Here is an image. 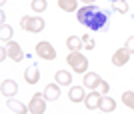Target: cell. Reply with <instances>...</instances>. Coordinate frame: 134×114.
<instances>
[{"mask_svg":"<svg viewBox=\"0 0 134 114\" xmlns=\"http://www.w3.org/2000/svg\"><path fill=\"white\" fill-rule=\"evenodd\" d=\"M100 110L102 112H112V110H116V100H114V98H108L106 94H102Z\"/></svg>","mask_w":134,"mask_h":114,"instance_id":"cell-16","label":"cell"},{"mask_svg":"<svg viewBox=\"0 0 134 114\" xmlns=\"http://www.w3.org/2000/svg\"><path fill=\"white\" fill-rule=\"evenodd\" d=\"M46 96L44 94H40V92H36L32 98H30V104H28V110L32 114H44L46 112Z\"/></svg>","mask_w":134,"mask_h":114,"instance_id":"cell-4","label":"cell"},{"mask_svg":"<svg viewBox=\"0 0 134 114\" xmlns=\"http://www.w3.org/2000/svg\"><path fill=\"white\" fill-rule=\"evenodd\" d=\"M112 64L114 66H126L128 64V60H130V52L126 50V48H118L114 54H112Z\"/></svg>","mask_w":134,"mask_h":114,"instance_id":"cell-6","label":"cell"},{"mask_svg":"<svg viewBox=\"0 0 134 114\" xmlns=\"http://www.w3.org/2000/svg\"><path fill=\"white\" fill-rule=\"evenodd\" d=\"M80 2H84V4H94L96 0H80Z\"/></svg>","mask_w":134,"mask_h":114,"instance_id":"cell-27","label":"cell"},{"mask_svg":"<svg viewBox=\"0 0 134 114\" xmlns=\"http://www.w3.org/2000/svg\"><path fill=\"white\" fill-rule=\"evenodd\" d=\"M66 46H68L70 52H80V48H82V38H80V36H68Z\"/></svg>","mask_w":134,"mask_h":114,"instance_id":"cell-17","label":"cell"},{"mask_svg":"<svg viewBox=\"0 0 134 114\" xmlns=\"http://www.w3.org/2000/svg\"><path fill=\"white\" fill-rule=\"evenodd\" d=\"M54 80L60 86H70L72 84V74H70L68 70H58V72L54 74Z\"/></svg>","mask_w":134,"mask_h":114,"instance_id":"cell-15","label":"cell"},{"mask_svg":"<svg viewBox=\"0 0 134 114\" xmlns=\"http://www.w3.org/2000/svg\"><path fill=\"white\" fill-rule=\"evenodd\" d=\"M84 46H86V50H92V48H94V40H92V38H88L86 42H84Z\"/></svg>","mask_w":134,"mask_h":114,"instance_id":"cell-26","label":"cell"},{"mask_svg":"<svg viewBox=\"0 0 134 114\" xmlns=\"http://www.w3.org/2000/svg\"><path fill=\"white\" fill-rule=\"evenodd\" d=\"M6 106H8V110H12V112H16V114H26V112H30V110H28V106H24L22 102H18V100H14V98H8V100H6Z\"/></svg>","mask_w":134,"mask_h":114,"instance_id":"cell-14","label":"cell"},{"mask_svg":"<svg viewBox=\"0 0 134 114\" xmlns=\"http://www.w3.org/2000/svg\"><path fill=\"white\" fill-rule=\"evenodd\" d=\"M66 62H68V66H72V70L76 74H84L88 70V58L84 56L82 52H70L66 56Z\"/></svg>","mask_w":134,"mask_h":114,"instance_id":"cell-2","label":"cell"},{"mask_svg":"<svg viewBox=\"0 0 134 114\" xmlns=\"http://www.w3.org/2000/svg\"><path fill=\"white\" fill-rule=\"evenodd\" d=\"M6 56H8V48L2 46V48H0V60H6Z\"/></svg>","mask_w":134,"mask_h":114,"instance_id":"cell-25","label":"cell"},{"mask_svg":"<svg viewBox=\"0 0 134 114\" xmlns=\"http://www.w3.org/2000/svg\"><path fill=\"white\" fill-rule=\"evenodd\" d=\"M8 58H12L14 62H20L24 58V54H22V48H20V44L18 42H12V40H8Z\"/></svg>","mask_w":134,"mask_h":114,"instance_id":"cell-9","label":"cell"},{"mask_svg":"<svg viewBox=\"0 0 134 114\" xmlns=\"http://www.w3.org/2000/svg\"><path fill=\"white\" fill-rule=\"evenodd\" d=\"M0 38L4 40V42L12 38V28H10L6 22H2V26H0Z\"/></svg>","mask_w":134,"mask_h":114,"instance_id":"cell-21","label":"cell"},{"mask_svg":"<svg viewBox=\"0 0 134 114\" xmlns=\"http://www.w3.org/2000/svg\"><path fill=\"white\" fill-rule=\"evenodd\" d=\"M58 6L64 12H76L78 10V0H58Z\"/></svg>","mask_w":134,"mask_h":114,"instance_id":"cell-18","label":"cell"},{"mask_svg":"<svg viewBox=\"0 0 134 114\" xmlns=\"http://www.w3.org/2000/svg\"><path fill=\"white\" fill-rule=\"evenodd\" d=\"M20 28L32 34H38L40 30H44V20L38 16H22L20 18Z\"/></svg>","mask_w":134,"mask_h":114,"instance_id":"cell-3","label":"cell"},{"mask_svg":"<svg viewBox=\"0 0 134 114\" xmlns=\"http://www.w3.org/2000/svg\"><path fill=\"white\" fill-rule=\"evenodd\" d=\"M82 82H84V86L88 88V90H94L96 86H100V82H102V78L96 72H84V78H82Z\"/></svg>","mask_w":134,"mask_h":114,"instance_id":"cell-10","label":"cell"},{"mask_svg":"<svg viewBox=\"0 0 134 114\" xmlns=\"http://www.w3.org/2000/svg\"><path fill=\"white\" fill-rule=\"evenodd\" d=\"M122 104H124V106H128L130 110H134V92L132 90H126L122 94Z\"/></svg>","mask_w":134,"mask_h":114,"instance_id":"cell-19","label":"cell"},{"mask_svg":"<svg viewBox=\"0 0 134 114\" xmlns=\"http://www.w3.org/2000/svg\"><path fill=\"white\" fill-rule=\"evenodd\" d=\"M36 54H38L42 60H54L56 58L54 46H52L50 42H46V40H40L38 44H36Z\"/></svg>","mask_w":134,"mask_h":114,"instance_id":"cell-5","label":"cell"},{"mask_svg":"<svg viewBox=\"0 0 134 114\" xmlns=\"http://www.w3.org/2000/svg\"><path fill=\"white\" fill-rule=\"evenodd\" d=\"M76 18H78V22L84 24L88 30H100L106 26L108 22V14L106 12L98 10L94 4H86L82 8L76 10Z\"/></svg>","mask_w":134,"mask_h":114,"instance_id":"cell-1","label":"cell"},{"mask_svg":"<svg viewBox=\"0 0 134 114\" xmlns=\"http://www.w3.org/2000/svg\"><path fill=\"white\" fill-rule=\"evenodd\" d=\"M68 98H70V102H84V98H86L84 88L82 86H72L68 90Z\"/></svg>","mask_w":134,"mask_h":114,"instance_id":"cell-13","label":"cell"},{"mask_svg":"<svg viewBox=\"0 0 134 114\" xmlns=\"http://www.w3.org/2000/svg\"><path fill=\"white\" fill-rule=\"evenodd\" d=\"M108 90H110L108 82H104V80H102V82H100V92H102V94H108Z\"/></svg>","mask_w":134,"mask_h":114,"instance_id":"cell-24","label":"cell"},{"mask_svg":"<svg viewBox=\"0 0 134 114\" xmlns=\"http://www.w3.org/2000/svg\"><path fill=\"white\" fill-rule=\"evenodd\" d=\"M124 48H126L130 54H134V36H130V38L126 40V46H124Z\"/></svg>","mask_w":134,"mask_h":114,"instance_id":"cell-23","label":"cell"},{"mask_svg":"<svg viewBox=\"0 0 134 114\" xmlns=\"http://www.w3.org/2000/svg\"><path fill=\"white\" fill-rule=\"evenodd\" d=\"M110 2H116V0H110Z\"/></svg>","mask_w":134,"mask_h":114,"instance_id":"cell-29","label":"cell"},{"mask_svg":"<svg viewBox=\"0 0 134 114\" xmlns=\"http://www.w3.org/2000/svg\"><path fill=\"white\" fill-rule=\"evenodd\" d=\"M112 8L116 12H120V14H126L128 12V2L126 0H116V2H112Z\"/></svg>","mask_w":134,"mask_h":114,"instance_id":"cell-20","label":"cell"},{"mask_svg":"<svg viewBox=\"0 0 134 114\" xmlns=\"http://www.w3.org/2000/svg\"><path fill=\"white\" fill-rule=\"evenodd\" d=\"M44 96H46V100H58L60 98V84L56 80L44 88Z\"/></svg>","mask_w":134,"mask_h":114,"instance_id":"cell-11","label":"cell"},{"mask_svg":"<svg viewBox=\"0 0 134 114\" xmlns=\"http://www.w3.org/2000/svg\"><path fill=\"white\" fill-rule=\"evenodd\" d=\"M0 90H2V96L12 98V96H16V92H18V84L14 80L6 78V80H2V84H0Z\"/></svg>","mask_w":134,"mask_h":114,"instance_id":"cell-7","label":"cell"},{"mask_svg":"<svg viewBox=\"0 0 134 114\" xmlns=\"http://www.w3.org/2000/svg\"><path fill=\"white\" fill-rule=\"evenodd\" d=\"M24 80H26L28 84H36L40 80V70L38 66H28L26 70H24Z\"/></svg>","mask_w":134,"mask_h":114,"instance_id":"cell-12","label":"cell"},{"mask_svg":"<svg viewBox=\"0 0 134 114\" xmlns=\"http://www.w3.org/2000/svg\"><path fill=\"white\" fill-rule=\"evenodd\" d=\"M32 10L34 12H44L46 10V0H32Z\"/></svg>","mask_w":134,"mask_h":114,"instance_id":"cell-22","label":"cell"},{"mask_svg":"<svg viewBox=\"0 0 134 114\" xmlns=\"http://www.w3.org/2000/svg\"><path fill=\"white\" fill-rule=\"evenodd\" d=\"M4 2H6V0H0V4H4Z\"/></svg>","mask_w":134,"mask_h":114,"instance_id":"cell-28","label":"cell"},{"mask_svg":"<svg viewBox=\"0 0 134 114\" xmlns=\"http://www.w3.org/2000/svg\"><path fill=\"white\" fill-rule=\"evenodd\" d=\"M100 100H102V94L90 90L88 96L84 98V106H86L88 110H96V108H100Z\"/></svg>","mask_w":134,"mask_h":114,"instance_id":"cell-8","label":"cell"}]
</instances>
